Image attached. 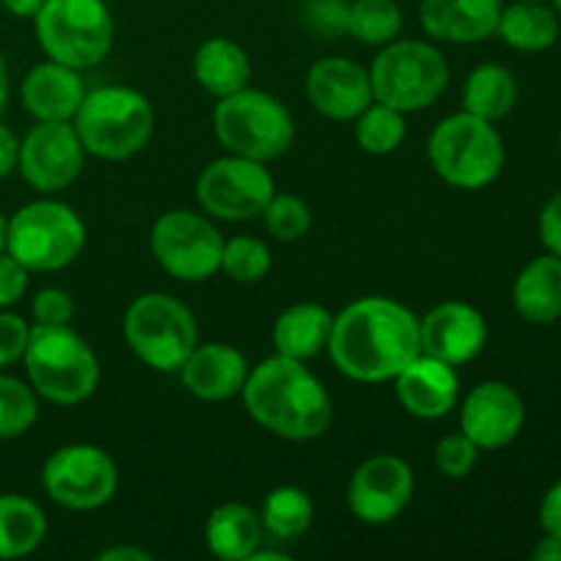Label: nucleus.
<instances>
[{
  "label": "nucleus",
  "instance_id": "nucleus-29",
  "mask_svg": "<svg viewBox=\"0 0 561 561\" xmlns=\"http://www.w3.org/2000/svg\"><path fill=\"white\" fill-rule=\"evenodd\" d=\"M518 102V82L507 66L482 64L466 77L463 110L491 124L502 121Z\"/></svg>",
  "mask_w": 561,
  "mask_h": 561
},
{
  "label": "nucleus",
  "instance_id": "nucleus-45",
  "mask_svg": "<svg viewBox=\"0 0 561 561\" xmlns=\"http://www.w3.org/2000/svg\"><path fill=\"white\" fill-rule=\"evenodd\" d=\"M531 559L535 561H561V537L546 535L542 531L540 540L531 548Z\"/></svg>",
  "mask_w": 561,
  "mask_h": 561
},
{
  "label": "nucleus",
  "instance_id": "nucleus-49",
  "mask_svg": "<svg viewBox=\"0 0 561 561\" xmlns=\"http://www.w3.org/2000/svg\"><path fill=\"white\" fill-rule=\"evenodd\" d=\"M551 3H553V5H551V9H553V11H557V14L561 16V0H551Z\"/></svg>",
  "mask_w": 561,
  "mask_h": 561
},
{
  "label": "nucleus",
  "instance_id": "nucleus-34",
  "mask_svg": "<svg viewBox=\"0 0 561 561\" xmlns=\"http://www.w3.org/2000/svg\"><path fill=\"white\" fill-rule=\"evenodd\" d=\"M219 272H225L233 283L241 285L261 283L272 272V250L266 247V241L255 239V236L225 239Z\"/></svg>",
  "mask_w": 561,
  "mask_h": 561
},
{
  "label": "nucleus",
  "instance_id": "nucleus-15",
  "mask_svg": "<svg viewBox=\"0 0 561 561\" xmlns=\"http://www.w3.org/2000/svg\"><path fill=\"white\" fill-rule=\"evenodd\" d=\"M345 499L362 524H392L414 499V471L398 455H373L356 466Z\"/></svg>",
  "mask_w": 561,
  "mask_h": 561
},
{
  "label": "nucleus",
  "instance_id": "nucleus-12",
  "mask_svg": "<svg viewBox=\"0 0 561 561\" xmlns=\"http://www.w3.org/2000/svg\"><path fill=\"white\" fill-rule=\"evenodd\" d=\"M42 488L58 507L91 513L118 491V466L96 444H66L44 460Z\"/></svg>",
  "mask_w": 561,
  "mask_h": 561
},
{
  "label": "nucleus",
  "instance_id": "nucleus-27",
  "mask_svg": "<svg viewBox=\"0 0 561 561\" xmlns=\"http://www.w3.org/2000/svg\"><path fill=\"white\" fill-rule=\"evenodd\" d=\"M496 33L518 53H546L559 38V14L546 3L513 0L502 9Z\"/></svg>",
  "mask_w": 561,
  "mask_h": 561
},
{
  "label": "nucleus",
  "instance_id": "nucleus-3",
  "mask_svg": "<svg viewBox=\"0 0 561 561\" xmlns=\"http://www.w3.org/2000/svg\"><path fill=\"white\" fill-rule=\"evenodd\" d=\"M27 383L42 400L55 405H80L96 392L102 367L85 337L66 327L33 323L25 354Z\"/></svg>",
  "mask_w": 561,
  "mask_h": 561
},
{
  "label": "nucleus",
  "instance_id": "nucleus-41",
  "mask_svg": "<svg viewBox=\"0 0 561 561\" xmlns=\"http://www.w3.org/2000/svg\"><path fill=\"white\" fill-rule=\"evenodd\" d=\"M540 239L551 255L561 257V192L551 197L540 211Z\"/></svg>",
  "mask_w": 561,
  "mask_h": 561
},
{
  "label": "nucleus",
  "instance_id": "nucleus-19",
  "mask_svg": "<svg viewBox=\"0 0 561 561\" xmlns=\"http://www.w3.org/2000/svg\"><path fill=\"white\" fill-rule=\"evenodd\" d=\"M392 381L405 414L416 416V420H442V416L453 414V409L458 405V367L447 365L436 356L420 354Z\"/></svg>",
  "mask_w": 561,
  "mask_h": 561
},
{
  "label": "nucleus",
  "instance_id": "nucleus-35",
  "mask_svg": "<svg viewBox=\"0 0 561 561\" xmlns=\"http://www.w3.org/2000/svg\"><path fill=\"white\" fill-rule=\"evenodd\" d=\"M263 225L268 233L277 241H299L310 233L312 214L301 197L285 195V192H274L268 206L263 208Z\"/></svg>",
  "mask_w": 561,
  "mask_h": 561
},
{
  "label": "nucleus",
  "instance_id": "nucleus-25",
  "mask_svg": "<svg viewBox=\"0 0 561 561\" xmlns=\"http://www.w3.org/2000/svg\"><path fill=\"white\" fill-rule=\"evenodd\" d=\"M206 548L222 561H247L263 542L261 515L241 502H225L208 515Z\"/></svg>",
  "mask_w": 561,
  "mask_h": 561
},
{
  "label": "nucleus",
  "instance_id": "nucleus-28",
  "mask_svg": "<svg viewBox=\"0 0 561 561\" xmlns=\"http://www.w3.org/2000/svg\"><path fill=\"white\" fill-rule=\"evenodd\" d=\"M47 537V515L22 493L0 496V559L31 557Z\"/></svg>",
  "mask_w": 561,
  "mask_h": 561
},
{
  "label": "nucleus",
  "instance_id": "nucleus-26",
  "mask_svg": "<svg viewBox=\"0 0 561 561\" xmlns=\"http://www.w3.org/2000/svg\"><path fill=\"white\" fill-rule=\"evenodd\" d=\"M192 75L214 99L230 96L250 85L252 64L244 47L225 36L206 38L192 58Z\"/></svg>",
  "mask_w": 561,
  "mask_h": 561
},
{
  "label": "nucleus",
  "instance_id": "nucleus-24",
  "mask_svg": "<svg viewBox=\"0 0 561 561\" xmlns=\"http://www.w3.org/2000/svg\"><path fill=\"white\" fill-rule=\"evenodd\" d=\"M513 305L526 323L548 327L561 318V257L540 255L520 268L513 283Z\"/></svg>",
  "mask_w": 561,
  "mask_h": 561
},
{
  "label": "nucleus",
  "instance_id": "nucleus-1",
  "mask_svg": "<svg viewBox=\"0 0 561 561\" xmlns=\"http://www.w3.org/2000/svg\"><path fill=\"white\" fill-rule=\"evenodd\" d=\"M327 354L351 381H392L422 354L420 318L387 296L356 299L334 316Z\"/></svg>",
  "mask_w": 561,
  "mask_h": 561
},
{
  "label": "nucleus",
  "instance_id": "nucleus-17",
  "mask_svg": "<svg viewBox=\"0 0 561 561\" xmlns=\"http://www.w3.org/2000/svg\"><path fill=\"white\" fill-rule=\"evenodd\" d=\"M420 340L422 354L436 356L453 367L469 365L485 351L488 321L466 301H442L420 318Z\"/></svg>",
  "mask_w": 561,
  "mask_h": 561
},
{
  "label": "nucleus",
  "instance_id": "nucleus-16",
  "mask_svg": "<svg viewBox=\"0 0 561 561\" xmlns=\"http://www.w3.org/2000/svg\"><path fill=\"white\" fill-rule=\"evenodd\" d=\"M524 425V398L504 381L477 383L460 405V431L480 447V453H493L513 444Z\"/></svg>",
  "mask_w": 561,
  "mask_h": 561
},
{
  "label": "nucleus",
  "instance_id": "nucleus-2",
  "mask_svg": "<svg viewBox=\"0 0 561 561\" xmlns=\"http://www.w3.org/2000/svg\"><path fill=\"white\" fill-rule=\"evenodd\" d=\"M252 422L285 442H316L332 425V398L305 362L268 356L241 389Z\"/></svg>",
  "mask_w": 561,
  "mask_h": 561
},
{
  "label": "nucleus",
  "instance_id": "nucleus-40",
  "mask_svg": "<svg viewBox=\"0 0 561 561\" xmlns=\"http://www.w3.org/2000/svg\"><path fill=\"white\" fill-rule=\"evenodd\" d=\"M31 272L9 252H0V310H9L25 296Z\"/></svg>",
  "mask_w": 561,
  "mask_h": 561
},
{
  "label": "nucleus",
  "instance_id": "nucleus-48",
  "mask_svg": "<svg viewBox=\"0 0 561 561\" xmlns=\"http://www.w3.org/2000/svg\"><path fill=\"white\" fill-rule=\"evenodd\" d=\"M5 230H9V219L0 211V252H5Z\"/></svg>",
  "mask_w": 561,
  "mask_h": 561
},
{
  "label": "nucleus",
  "instance_id": "nucleus-44",
  "mask_svg": "<svg viewBox=\"0 0 561 561\" xmlns=\"http://www.w3.org/2000/svg\"><path fill=\"white\" fill-rule=\"evenodd\" d=\"M96 559L99 561H151L153 553H148L146 548H137V546H113L99 551Z\"/></svg>",
  "mask_w": 561,
  "mask_h": 561
},
{
  "label": "nucleus",
  "instance_id": "nucleus-9",
  "mask_svg": "<svg viewBox=\"0 0 561 561\" xmlns=\"http://www.w3.org/2000/svg\"><path fill=\"white\" fill-rule=\"evenodd\" d=\"M373 99L400 113H420L438 102L449 85V66L433 44L394 38L383 44L370 69Z\"/></svg>",
  "mask_w": 561,
  "mask_h": 561
},
{
  "label": "nucleus",
  "instance_id": "nucleus-38",
  "mask_svg": "<svg viewBox=\"0 0 561 561\" xmlns=\"http://www.w3.org/2000/svg\"><path fill=\"white\" fill-rule=\"evenodd\" d=\"M31 312L42 327H66L75 318V301L64 288H42L33 296Z\"/></svg>",
  "mask_w": 561,
  "mask_h": 561
},
{
  "label": "nucleus",
  "instance_id": "nucleus-37",
  "mask_svg": "<svg viewBox=\"0 0 561 561\" xmlns=\"http://www.w3.org/2000/svg\"><path fill=\"white\" fill-rule=\"evenodd\" d=\"M351 0H305L301 20L316 36L337 38L348 33Z\"/></svg>",
  "mask_w": 561,
  "mask_h": 561
},
{
  "label": "nucleus",
  "instance_id": "nucleus-10",
  "mask_svg": "<svg viewBox=\"0 0 561 561\" xmlns=\"http://www.w3.org/2000/svg\"><path fill=\"white\" fill-rule=\"evenodd\" d=\"M85 247V222L60 201H33L9 219L5 252L27 272H60L80 257Z\"/></svg>",
  "mask_w": 561,
  "mask_h": 561
},
{
  "label": "nucleus",
  "instance_id": "nucleus-43",
  "mask_svg": "<svg viewBox=\"0 0 561 561\" xmlns=\"http://www.w3.org/2000/svg\"><path fill=\"white\" fill-rule=\"evenodd\" d=\"M20 162V140L5 124H0V179L11 175Z\"/></svg>",
  "mask_w": 561,
  "mask_h": 561
},
{
  "label": "nucleus",
  "instance_id": "nucleus-47",
  "mask_svg": "<svg viewBox=\"0 0 561 561\" xmlns=\"http://www.w3.org/2000/svg\"><path fill=\"white\" fill-rule=\"evenodd\" d=\"M5 102H9V69H5V58L0 53V115H3Z\"/></svg>",
  "mask_w": 561,
  "mask_h": 561
},
{
  "label": "nucleus",
  "instance_id": "nucleus-11",
  "mask_svg": "<svg viewBox=\"0 0 561 561\" xmlns=\"http://www.w3.org/2000/svg\"><path fill=\"white\" fill-rule=\"evenodd\" d=\"M225 239L208 214L173 208L151 228V252L159 266L181 283H206L219 272Z\"/></svg>",
  "mask_w": 561,
  "mask_h": 561
},
{
  "label": "nucleus",
  "instance_id": "nucleus-7",
  "mask_svg": "<svg viewBox=\"0 0 561 561\" xmlns=\"http://www.w3.org/2000/svg\"><path fill=\"white\" fill-rule=\"evenodd\" d=\"M124 337L131 354L157 373H179L201 343L195 312L162 290L140 294L126 307Z\"/></svg>",
  "mask_w": 561,
  "mask_h": 561
},
{
  "label": "nucleus",
  "instance_id": "nucleus-46",
  "mask_svg": "<svg viewBox=\"0 0 561 561\" xmlns=\"http://www.w3.org/2000/svg\"><path fill=\"white\" fill-rule=\"evenodd\" d=\"M0 5H3L9 14L20 16V20H33L36 11L44 5V0H0Z\"/></svg>",
  "mask_w": 561,
  "mask_h": 561
},
{
  "label": "nucleus",
  "instance_id": "nucleus-21",
  "mask_svg": "<svg viewBox=\"0 0 561 561\" xmlns=\"http://www.w3.org/2000/svg\"><path fill=\"white\" fill-rule=\"evenodd\" d=\"M502 0H422L420 22L436 42L477 44L496 36Z\"/></svg>",
  "mask_w": 561,
  "mask_h": 561
},
{
  "label": "nucleus",
  "instance_id": "nucleus-30",
  "mask_svg": "<svg viewBox=\"0 0 561 561\" xmlns=\"http://www.w3.org/2000/svg\"><path fill=\"white\" fill-rule=\"evenodd\" d=\"M312 515H316V507L307 491L296 485H279L263 499L261 524L263 531H268L274 540H296L310 529Z\"/></svg>",
  "mask_w": 561,
  "mask_h": 561
},
{
  "label": "nucleus",
  "instance_id": "nucleus-31",
  "mask_svg": "<svg viewBox=\"0 0 561 561\" xmlns=\"http://www.w3.org/2000/svg\"><path fill=\"white\" fill-rule=\"evenodd\" d=\"M403 31V11L394 0H351L348 36L356 42L383 47Z\"/></svg>",
  "mask_w": 561,
  "mask_h": 561
},
{
  "label": "nucleus",
  "instance_id": "nucleus-50",
  "mask_svg": "<svg viewBox=\"0 0 561 561\" xmlns=\"http://www.w3.org/2000/svg\"><path fill=\"white\" fill-rule=\"evenodd\" d=\"M526 3H546V0H526Z\"/></svg>",
  "mask_w": 561,
  "mask_h": 561
},
{
  "label": "nucleus",
  "instance_id": "nucleus-32",
  "mask_svg": "<svg viewBox=\"0 0 561 561\" xmlns=\"http://www.w3.org/2000/svg\"><path fill=\"white\" fill-rule=\"evenodd\" d=\"M356 142L362 151L373 157H387L398 151L405 140V113L389 107V104L373 102L370 107L356 115Z\"/></svg>",
  "mask_w": 561,
  "mask_h": 561
},
{
  "label": "nucleus",
  "instance_id": "nucleus-23",
  "mask_svg": "<svg viewBox=\"0 0 561 561\" xmlns=\"http://www.w3.org/2000/svg\"><path fill=\"white\" fill-rule=\"evenodd\" d=\"M334 316L318 301H299L285 307L272 327L274 354L296 362H310L323 354L332 334Z\"/></svg>",
  "mask_w": 561,
  "mask_h": 561
},
{
  "label": "nucleus",
  "instance_id": "nucleus-51",
  "mask_svg": "<svg viewBox=\"0 0 561 561\" xmlns=\"http://www.w3.org/2000/svg\"><path fill=\"white\" fill-rule=\"evenodd\" d=\"M559 142H561V129H559Z\"/></svg>",
  "mask_w": 561,
  "mask_h": 561
},
{
  "label": "nucleus",
  "instance_id": "nucleus-36",
  "mask_svg": "<svg viewBox=\"0 0 561 561\" xmlns=\"http://www.w3.org/2000/svg\"><path fill=\"white\" fill-rule=\"evenodd\" d=\"M433 460H436V469L447 480H466L474 471L477 460H480V447L463 431L449 433L436 444Z\"/></svg>",
  "mask_w": 561,
  "mask_h": 561
},
{
  "label": "nucleus",
  "instance_id": "nucleus-4",
  "mask_svg": "<svg viewBox=\"0 0 561 561\" xmlns=\"http://www.w3.org/2000/svg\"><path fill=\"white\" fill-rule=\"evenodd\" d=\"M71 124L85 153L124 162L148 146L157 118L146 93L126 85H104L85 93Z\"/></svg>",
  "mask_w": 561,
  "mask_h": 561
},
{
  "label": "nucleus",
  "instance_id": "nucleus-22",
  "mask_svg": "<svg viewBox=\"0 0 561 561\" xmlns=\"http://www.w3.org/2000/svg\"><path fill=\"white\" fill-rule=\"evenodd\" d=\"M85 93L80 71L49 58L33 66L20 85L22 107L36 121H71Z\"/></svg>",
  "mask_w": 561,
  "mask_h": 561
},
{
  "label": "nucleus",
  "instance_id": "nucleus-13",
  "mask_svg": "<svg viewBox=\"0 0 561 561\" xmlns=\"http://www.w3.org/2000/svg\"><path fill=\"white\" fill-rule=\"evenodd\" d=\"M274 192L277 186L266 164L236 153L208 162L197 175L195 186L203 211L222 222H247L261 217Z\"/></svg>",
  "mask_w": 561,
  "mask_h": 561
},
{
  "label": "nucleus",
  "instance_id": "nucleus-8",
  "mask_svg": "<svg viewBox=\"0 0 561 561\" xmlns=\"http://www.w3.org/2000/svg\"><path fill=\"white\" fill-rule=\"evenodd\" d=\"M33 25L44 55L77 71L99 66L113 49L115 22L104 0H44Z\"/></svg>",
  "mask_w": 561,
  "mask_h": 561
},
{
  "label": "nucleus",
  "instance_id": "nucleus-6",
  "mask_svg": "<svg viewBox=\"0 0 561 561\" xmlns=\"http://www.w3.org/2000/svg\"><path fill=\"white\" fill-rule=\"evenodd\" d=\"M427 159L455 190H485L504 170V142L491 121L460 110L431 131Z\"/></svg>",
  "mask_w": 561,
  "mask_h": 561
},
{
  "label": "nucleus",
  "instance_id": "nucleus-42",
  "mask_svg": "<svg viewBox=\"0 0 561 561\" xmlns=\"http://www.w3.org/2000/svg\"><path fill=\"white\" fill-rule=\"evenodd\" d=\"M540 526L546 535L561 537V480L553 482L540 502Z\"/></svg>",
  "mask_w": 561,
  "mask_h": 561
},
{
  "label": "nucleus",
  "instance_id": "nucleus-18",
  "mask_svg": "<svg viewBox=\"0 0 561 561\" xmlns=\"http://www.w3.org/2000/svg\"><path fill=\"white\" fill-rule=\"evenodd\" d=\"M312 110L329 121H356L362 110L370 107V71L351 58H321L310 66L305 82Z\"/></svg>",
  "mask_w": 561,
  "mask_h": 561
},
{
  "label": "nucleus",
  "instance_id": "nucleus-39",
  "mask_svg": "<svg viewBox=\"0 0 561 561\" xmlns=\"http://www.w3.org/2000/svg\"><path fill=\"white\" fill-rule=\"evenodd\" d=\"M27 334H31V327L20 316H14L9 310H0V370L22 362Z\"/></svg>",
  "mask_w": 561,
  "mask_h": 561
},
{
  "label": "nucleus",
  "instance_id": "nucleus-33",
  "mask_svg": "<svg viewBox=\"0 0 561 561\" xmlns=\"http://www.w3.org/2000/svg\"><path fill=\"white\" fill-rule=\"evenodd\" d=\"M38 394L31 383L0 370V442L20 438L36 425Z\"/></svg>",
  "mask_w": 561,
  "mask_h": 561
},
{
  "label": "nucleus",
  "instance_id": "nucleus-5",
  "mask_svg": "<svg viewBox=\"0 0 561 561\" xmlns=\"http://www.w3.org/2000/svg\"><path fill=\"white\" fill-rule=\"evenodd\" d=\"M214 135L228 153L268 164L294 146L296 124L277 96L247 85L217 99Z\"/></svg>",
  "mask_w": 561,
  "mask_h": 561
},
{
  "label": "nucleus",
  "instance_id": "nucleus-14",
  "mask_svg": "<svg viewBox=\"0 0 561 561\" xmlns=\"http://www.w3.org/2000/svg\"><path fill=\"white\" fill-rule=\"evenodd\" d=\"M85 168V148L71 121H36L20 140L16 170L42 195H55L80 179Z\"/></svg>",
  "mask_w": 561,
  "mask_h": 561
},
{
  "label": "nucleus",
  "instance_id": "nucleus-20",
  "mask_svg": "<svg viewBox=\"0 0 561 561\" xmlns=\"http://www.w3.org/2000/svg\"><path fill=\"white\" fill-rule=\"evenodd\" d=\"M186 392L206 403H225L244 389L250 365L244 354L228 343H197L179 370Z\"/></svg>",
  "mask_w": 561,
  "mask_h": 561
}]
</instances>
